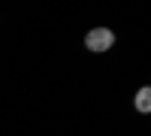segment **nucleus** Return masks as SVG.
I'll use <instances>...</instances> for the list:
<instances>
[{
  "mask_svg": "<svg viewBox=\"0 0 151 136\" xmlns=\"http://www.w3.org/2000/svg\"><path fill=\"white\" fill-rule=\"evenodd\" d=\"M85 45L91 48V52H109L112 45H115V33H112L109 27H94V30H88L85 36Z\"/></svg>",
  "mask_w": 151,
  "mask_h": 136,
  "instance_id": "f257e3e1",
  "label": "nucleus"
},
{
  "mask_svg": "<svg viewBox=\"0 0 151 136\" xmlns=\"http://www.w3.org/2000/svg\"><path fill=\"white\" fill-rule=\"evenodd\" d=\"M136 109H139L142 115L151 112V88H139L136 91Z\"/></svg>",
  "mask_w": 151,
  "mask_h": 136,
  "instance_id": "f03ea898",
  "label": "nucleus"
}]
</instances>
